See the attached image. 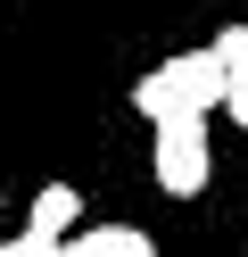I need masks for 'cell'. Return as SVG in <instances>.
I'll return each instance as SVG.
<instances>
[{
    "label": "cell",
    "instance_id": "obj_6",
    "mask_svg": "<svg viewBox=\"0 0 248 257\" xmlns=\"http://www.w3.org/2000/svg\"><path fill=\"white\" fill-rule=\"evenodd\" d=\"M0 257H66V249H50V240H33V232H17V240H0Z\"/></svg>",
    "mask_w": 248,
    "mask_h": 257
},
{
    "label": "cell",
    "instance_id": "obj_4",
    "mask_svg": "<svg viewBox=\"0 0 248 257\" xmlns=\"http://www.w3.org/2000/svg\"><path fill=\"white\" fill-rule=\"evenodd\" d=\"M207 50L223 58V116L248 133V25H223V34H215Z\"/></svg>",
    "mask_w": 248,
    "mask_h": 257
},
{
    "label": "cell",
    "instance_id": "obj_2",
    "mask_svg": "<svg viewBox=\"0 0 248 257\" xmlns=\"http://www.w3.org/2000/svg\"><path fill=\"white\" fill-rule=\"evenodd\" d=\"M149 174H157V191L165 199H198L207 191V166H215V150H207V116H165V124H149Z\"/></svg>",
    "mask_w": 248,
    "mask_h": 257
},
{
    "label": "cell",
    "instance_id": "obj_1",
    "mask_svg": "<svg viewBox=\"0 0 248 257\" xmlns=\"http://www.w3.org/2000/svg\"><path fill=\"white\" fill-rule=\"evenodd\" d=\"M132 108H141L149 124L223 108V58H215V50H182V58H165V67H149L141 83H132Z\"/></svg>",
    "mask_w": 248,
    "mask_h": 257
},
{
    "label": "cell",
    "instance_id": "obj_7",
    "mask_svg": "<svg viewBox=\"0 0 248 257\" xmlns=\"http://www.w3.org/2000/svg\"><path fill=\"white\" fill-rule=\"evenodd\" d=\"M0 207H9V191H0Z\"/></svg>",
    "mask_w": 248,
    "mask_h": 257
},
{
    "label": "cell",
    "instance_id": "obj_3",
    "mask_svg": "<svg viewBox=\"0 0 248 257\" xmlns=\"http://www.w3.org/2000/svg\"><path fill=\"white\" fill-rule=\"evenodd\" d=\"M25 232L50 240V249H66V240L83 232V191H75V183H42L33 207H25Z\"/></svg>",
    "mask_w": 248,
    "mask_h": 257
},
{
    "label": "cell",
    "instance_id": "obj_5",
    "mask_svg": "<svg viewBox=\"0 0 248 257\" xmlns=\"http://www.w3.org/2000/svg\"><path fill=\"white\" fill-rule=\"evenodd\" d=\"M66 257H157V240H149L141 224H83V232L66 240Z\"/></svg>",
    "mask_w": 248,
    "mask_h": 257
}]
</instances>
